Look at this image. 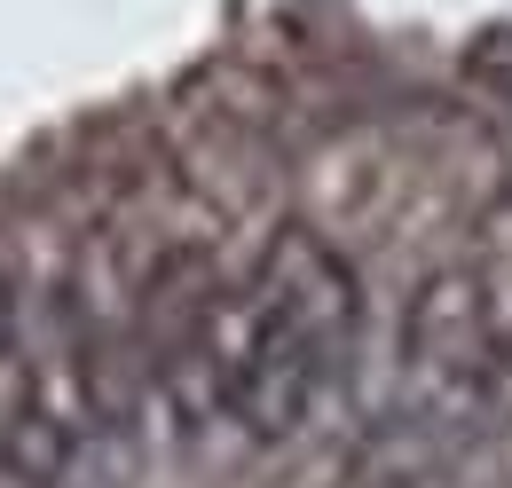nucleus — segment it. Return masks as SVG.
<instances>
[{
  "label": "nucleus",
  "instance_id": "1",
  "mask_svg": "<svg viewBox=\"0 0 512 488\" xmlns=\"http://www.w3.org/2000/svg\"><path fill=\"white\" fill-rule=\"evenodd\" d=\"M8 339H16V284L0 276V355H8Z\"/></svg>",
  "mask_w": 512,
  "mask_h": 488
}]
</instances>
